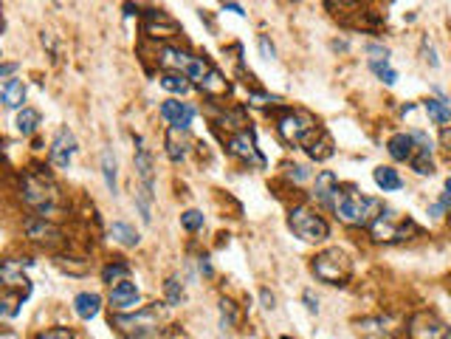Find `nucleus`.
<instances>
[{
    "label": "nucleus",
    "mask_w": 451,
    "mask_h": 339,
    "mask_svg": "<svg viewBox=\"0 0 451 339\" xmlns=\"http://www.w3.org/2000/svg\"><path fill=\"white\" fill-rule=\"evenodd\" d=\"M102 176H105L107 193L116 196V193H119V184H116V155H113V150H105V153H102Z\"/></svg>",
    "instance_id": "obj_25"
},
{
    "label": "nucleus",
    "mask_w": 451,
    "mask_h": 339,
    "mask_svg": "<svg viewBox=\"0 0 451 339\" xmlns=\"http://www.w3.org/2000/svg\"><path fill=\"white\" fill-rule=\"evenodd\" d=\"M15 71H18V65H15V63H6L4 68H0V77H4V79H12Z\"/></svg>",
    "instance_id": "obj_44"
},
{
    "label": "nucleus",
    "mask_w": 451,
    "mask_h": 339,
    "mask_svg": "<svg viewBox=\"0 0 451 339\" xmlns=\"http://www.w3.org/2000/svg\"><path fill=\"white\" fill-rule=\"evenodd\" d=\"M40 122H43L40 110H34V108H23V110H20V116H18V130H20L23 136H34V133H37V127H40Z\"/></svg>",
    "instance_id": "obj_27"
},
{
    "label": "nucleus",
    "mask_w": 451,
    "mask_h": 339,
    "mask_svg": "<svg viewBox=\"0 0 451 339\" xmlns=\"http://www.w3.org/2000/svg\"><path fill=\"white\" fill-rule=\"evenodd\" d=\"M440 147L451 155V124H445V127L440 130Z\"/></svg>",
    "instance_id": "obj_42"
},
{
    "label": "nucleus",
    "mask_w": 451,
    "mask_h": 339,
    "mask_svg": "<svg viewBox=\"0 0 451 339\" xmlns=\"http://www.w3.org/2000/svg\"><path fill=\"white\" fill-rule=\"evenodd\" d=\"M226 147H229V153H232V155L243 158L246 164H257L260 170L266 167V158H263V153L257 150V139H254V133H251V130L232 133V136H229V141H226Z\"/></svg>",
    "instance_id": "obj_10"
},
{
    "label": "nucleus",
    "mask_w": 451,
    "mask_h": 339,
    "mask_svg": "<svg viewBox=\"0 0 451 339\" xmlns=\"http://www.w3.org/2000/svg\"><path fill=\"white\" fill-rule=\"evenodd\" d=\"M386 150H389V155H392L395 161H412L414 153H417V144H414L412 133H395V136L389 139Z\"/></svg>",
    "instance_id": "obj_20"
},
{
    "label": "nucleus",
    "mask_w": 451,
    "mask_h": 339,
    "mask_svg": "<svg viewBox=\"0 0 451 339\" xmlns=\"http://www.w3.org/2000/svg\"><path fill=\"white\" fill-rule=\"evenodd\" d=\"M370 71H372L384 85H389V88L398 82V71L389 65V60H370Z\"/></svg>",
    "instance_id": "obj_28"
},
{
    "label": "nucleus",
    "mask_w": 451,
    "mask_h": 339,
    "mask_svg": "<svg viewBox=\"0 0 451 339\" xmlns=\"http://www.w3.org/2000/svg\"><path fill=\"white\" fill-rule=\"evenodd\" d=\"M57 266H60L63 271H68V274H88V269H91V263H88V260L77 263V257H60V260H57Z\"/></svg>",
    "instance_id": "obj_35"
},
{
    "label": "nucleus",
    "mask_w": 451,
    "mask_h": 339,
    "mask_svg": "<svg viewBox=\"0 0 451 339\" xmlns=\"http://www.w3.org/2000/svg\"><path fill=\"white\" fill-rule=\"evenodd\" d=\"M136 176H138V193H136V207L141 212V221L144 224H152V198H155V161H152V153L150 147L144 144V139L138 136L136 139Z\"/></svg>",
    "instance_id": "obj_4"
},
{
    "label": "nucleus",
    "mask_w": 451,
    "mask_h": 339,
    "mask_svg": "<svg viewBox=\"0 0 451 339\" xmlns=\"http://www.w3.org/2000/svg\"><path fill=\"white\" fill-rule=\"evenodd\" d=\"M372 179H375V184L384 190V193H395V190H400L403 187V179L398 176V170L395 167H375L372 170Z\"/></svg>",
    "instance_id": "obj_22"
},
{
    "label": "nucleus",
    "mask_w": 451,
    "mask_h": 339,
    "mask_svg": "<svg viewBox=\"0 0 451 339\" xmlns=\"http://www.w3.org/2000/svg\"><path fill=\"white\" fill-rule=\"evenodd\" d=\"M316 280L327 283V286H347L350 274H353V260L344 249H325L313 257L311 263Z\"/></svg>",
    "instance_id": "obj_6"
},
{
    "label": "nucleus",
    "mask_w": 451,
    "mask_h": 339,
    "mask_svg": "<svg viewBox=\"0 0 451 339\" xmlns=\"http://www.w3.org/2000/svg\"><path fill=\"white\" fill-rule=\"evenodd\" d=\"M220 319H223V328H235L240 314H237V305L232 300H220Z\"/></svg>",
    "instance_id": "obj_33"
},
{
    "label": "nucleus",
    "mask_w": 451,
    "mask_h": 339,
    "mask_svg": "<svg viewBox=\"0 0 451 339\" xmlns=\"http://www.w3.org/2000/svg\"><path fill=\"white\" fill-rule=\"evenodd\" d=\"M339 179L330 173V170H325V173H319L316 176V187H313V198L322 204V207H330L333 210V204H336V198H339Z\"/></svg>",
    "instance_id": "obj_18"
},
{
    "label": "nucleus",
    "mask_w": 451,
    "mask_h": 339,
    "mask_svg": "<svg viewBox=\"0 0 451 339\" xmlns=\"http://www.w3.org/2000/svg\"><path fill=\"white\" fill-rule=\"evenodd\" d=\"M327 6H355V4H361V0H325Z\"/></svg>",
    "instance_id": "obj_45"
},
{
    "label": "nucleus",
    "mask_w": 451,
    "mask_h": 339,
    "mask_svg": "<svg viewBox=\"0 0 451 339\" xmlns=\"http://www.w3.org/2000/svg\"><path fill=\"white\" fill-rule=\"evenodd\" d=\"M420 51H423V60H426L431 68H437V65H440V60H437V51H434V46H431V40H429V37H423V43H420Z\"/></svg>",
    "instance_id": "obj_39"
},
{
    "label": "nucleus",
    "mask_w": 451,
    "mask_h": 339,
    "mask_svg": "<svg viewBox=\"0 0 451 339\" xmlns=\"http://www.w3.org/2000/svg\"><path fill=\"white\" fill-rule=\"evenodd\" d=\"M23 232H26V238H29V241H34V243H57V241H63L60 226H57V224H51L48 218H40V215L26 218Z\"/></svg>",
    "instance_id": "obj_14"
},
{
    "label": "nucleus",
    "mask_w": 451,
    "mask_h": 339,
    "mask_svg": "<svg viewBox=\"0 0 451 339\" xmlns=\"http://www.w3.org/2000/svg\"><path fill=\"white\" fill-rule=\"evenodd\" d=\"M127 274H130V266H127L124 260H113V263H107V266L102 269V280H105L107 286L127 280Z\"/></svg>",
    "instance_id": "obj_30"
},
{
    "label": "nucleus",
    "mask_w": 451,
    "mask_h": 339,
    "mask_svg": "<svg viewBox=\"0 0 451 339\" xmlns=\"http://www.w3.org/2000/svg\"><path fill=\"white\" fill-rule=\"evenodd\" d=\"M316 127H319V122H316L308 110H285V113H280V119H277V130H280L282 141H288V144H294V147H302L305 139H308Z\"/></svg>",
    "instance_id": "obj_8"
},
{
    "label": "nucleus",
    "mask_w": 451,
    "mask_h": 339,
    "mask_svg": "<svg viewBox=\"0 0 451 339\" xmlns=\"http://www.w3.org/2000/svg\"><path fill=\"white\" fill-rule=\"evenodd\" d=\"M409 336H412V339H451V328H448L443 319H437L434 314L423 311V314H417V316L412 319Z\"/></svg>",
    "instance_id": "obj_11"
},
{
    "label": "nucleus",
    "mask_w": 451,
    "mask_h": 339,
    "mask_svg": "<svg viewBox=\"0 0 451 339\" xmlns=\"http://www.w3.org/2000/svg\"><path fill=\"white\" fill-rule=\"evenodd\" d=\"M302 150H305L313 161H325V158H330V155H333V139H330V133H327L325 127H316V130L305 139Z\"/></svg>",
    "instance_id": "obj_17"
},
{
    "label": "nucleus",
    "mask_w": 451,
    "mask_h": 339,
    "mask_svg": "<svg viewBox=\"0 0 451 339\" xmlns=\"http://www.w3.org/2000/svg\"><path fill=\"white\" fill-rule=\"evenodd\" d=\"M381 201L378 198H370V196H361L355 187H347V190H339V198L333 204V212L341 224L347 226H370L378 212H381Z\"/></svg>",
    "instance_id": "obj_2"
},
{
    "label": "nucleus",
    "mask_w": 451,
    "mask_h": 339,
    "mask_svg": "<svg viewBox=\"0 0 451 339\" xmlns=\"http://www.w3.org/2000/svg\"><path fill=\"white\" fill-rule=\"evenodd\" d=\"M197 266H200V271H203L206 277H211V263H209V257H200V263H197Z\"/></svg>",
    "instance_id": "obj_46"
},
{
    "label": "nucleus",
    "mask_w": 451,
    "mask_h": 339,
    "mask_svg": "<svg viewBox=\"0 0 451 339\" xmlns=\"http://www.w3.org/2000/svg\"><path fill=\"white\" fill-rule=\"evenodd\" d=\"M161 88L169 94H186L192 88V82H189V77H183L178 71H166V74H161Z\"/></svg>",
    "instance_id": "obj_26"
},
{
    "label": "nucleus",
    "mask_w": 451,
    "mask_h": 339,
    "mask_svg": "<svg viewBox=\"0 0 451 339\" xmlns=\"http://www.w3.org/2000/svg\"><path fill=\"white\" fill-rule=\"evenodd\" d=\"M203 224H206V218H203L200 210H186V212L181 215V226H183L186 232H197V229H203Z\"/></svg>",
    "instance_id": "obj_34"
},
{
    "label": "nucleus",
    "mask_w": 451,
    "mask_h": 339,
    "mask_svg": "<svg viewBox=\"0 0 451 339\" xmlns=\"http://www.w3.org/2000/svg\"><path fill=\"white\" fill-rule=\"evenodd\" d=\"M305 305H308V311H311V314H319V302L313 300V294H311V291H305Z\"/></svg>",
    "instance_id": "obj_43"
},
{
    "label": "nucleus",
    "mask_w": 451,
    "mask_h": 339,
    "mask_svg": "<svg viewBox=\"0 0 451 339\" xmlns=\"http://www.w3.org/2000/svg\"><path fill=\"white\" fill-rule=\"evenodd\" d=\"M74 153H77V136H74L68 127H60V133H57L54 141H51V153H48V155H51V164H54L57 170H68Z\"/></svg>",
    "instance_id": "obj_13"
},
{
    "label": "nucleus",
    "mask_w": 451,
    "mask_h": 339,
    "mask_svg": "<svg viewBox=\"0 0 451 339\" xmlns=\"http://www.w3.org/2000/svg\"><path fill=\"white\" fill-rule=\"evenodd\" d=\"M161 119L169 124V127H181V130H189L192 119H195V108L189 102H178V99H166L161 105Z\"/></svg>",
    "instance_id": "obj_16"
},
{
    "label": "nucleus",
    "mask_w": 451,
    "mask_h": 339,
    "mask_svg": "<svg viewBox=\"0 0 451 339\" xmlns=\"http://www.w3.org/2000/svg\"><path fill=\"white\" fill-rule=\"evenodd\" d=\"M141 32L152 40H169V37H178L181 34V26L175 18H169L166 12L161 9H147L141 15Z\"/></svg>",
    "instance_id": "obj_9"
},
{
    "label": "nucleus",
    "mask_w": 451,
    "mask_h": 339,
    "mask_svg": "<svg viewBox=\"0 0 451 339\" xmlns=\"http://www.w3.org/2000/svg\"><path fill=\"white\" fill-rule=\"evenodd\" d=\"M34 339H77L74 328H48V331H40Z\"/></svg>",
    "instance_id": "obj_37"
},
{
    "label": "nucleus",
    "mask_w": 451,
    "mask_h": 339,
    "mask_svg": "<svg viewBox=\"0 0 451 339\" xmlns=\"http://www.w3.org/2000/svg\"><path fill=\"white\" fill-rule=\"evenodd\" d=\"M141 294H138V286L130 283V280H122L113 286L110 291V311L113 314H124V311H136Z\"/></svg>",
    "instance_id": "obj_15"
},
{
    "label": "nucleus",
    "mask_w": 451,
    "mask_h": 339,
    "mask_svg": "<svg viewBox=\"0 0 451 339\" xmlns=\"http://www.w3.org/2000/svg\"><path fill=\"white\" fill-rule=\"evenodd\" d=\"M229 12H235V15H240V18H246V12L237 6V4H229Z\"/></svg>",
    "instance_id": "obj_48"
},
{
    "label": "nucleus",
    "mask_w": 451,
    "mask_h": 339,
    "mask_svg": "<svg viewBox=\"0 0 451 339\" xmlns=\"http://www.w3.org/2000/svg\"><path fill=\"white\" fill-rule=\"evenodd\" d=\"M285 170H288V179H291V181H296V184H299V181H305V179H311V170H308L305 164H288Z\"/></svg>",
    "instance_id": "obj_38"
},
{
    "label": "nucleus",
    "mask_w": 451,
    "mask_h": 339,
    "mask_svg": "<svg viewBox=\"0 0 451 339\" xmlns=\"http://www.w3.org/2000/svg\"><path fill=\"white\" fill-rule=\"evenodd\" d=\"M161 325H164V308L158 302L136 308V311H124V314H110V328H116L127 339L155 336L161 331Z\"/></svg>",
    "instance_id": "obj_3"
},
{
    "label": "nucleus",
    "mask_w": 451,
    "mask_h": 339,
    "mask_svg": "<svg viewBox=\"0 0 451 339\" xmlns=\"http://www.w3.org/2000/svg\"><path fill=\"white\" fill-rule=\"evenodd\" d=\"M0 96H4L6 108H23L26 102V85L23 79H6L4 88H0Z\"/></svg>",
    "instance_id": "obj_23"
},
{
    "label": "nucleus",
    "mask_w": 451,
    "mask_h": 339,
    "mask_svg": "<svg viewBox=\"0 0 451 339\" xmlns=\"http://www.w3.org/2000/svg\"><path fill=\"white\" fill-rule=\"evenodd\" d=\"M367 54H370V60H389V49H384V46H378V43H370V46H367Z\"/></svg>",
    "instance_id": "obj_41"
},
{
    "label": "nucleus",
    "mask_w": 451,
    "mask_h": 339,
    "mask_svg": "<svg viewBox=\"0 0 451 339\" xmlns=\"http://www.w3.org/2000/svg\"><path fill=\"white\" fill-rule=\"evenodd\" d=\"M110 238H113L116 243L127 246V249H130V246H138V241H141L138 232H136L130 224H122V221H116V224L110 226Z\"/></svg>",
    "instance_id": "obj_24"
},
{
    "label": "nucleus",
    "mask_w": 451,
    "mask_h": 339,
    "mask_svg": "<svg viewBox=\"0 0 451 339\" xmlns=\"http://www.w3.org/2000/svg\"><path fill=\"white\" fill-rule=\"evenodd\" d=\"M257 43H260V51H263L266 60H277V49H274V43L268 40V34H260Z\"/></svg>",
    "instance_id": "obj_40"
},
{
    "label": "nucleus",
    "mask_w": 451,
    "mask_h": 339,
    "mask_svg": "<svg viewBox=\"0 0 451 339\" xmlns=\"http://www.w3.org/2000/svg\"><path fill=\"white\" fill-rule=\"evenodd\" d=\"M263 302H266V308H274V294H268V288L263 291Z\"/></svg>",
    "instance_id": "obj_47"
},
{
    "label": "nucleus",
    "mask_w": 451,
    "mask_h": 339,
    "mask_svg": "<svg viewBox=\"0 0 451 339\" xmlns=\"http://www.w3.org/2000/svg\"><path fill=\"white\" fill-rule=\"evenodd\" d=\"M164 144H166V155H169V161H183L186 155H189V147H192V139L186 136V130H181V127H169L166 130V139H164Z\"/></svg>",
    "instance_id": "obj_19"
},
{
    "label": "nucleus",
    "mask_w": 451,
    "mask_h": 339,
    "mask_svg": "<svg viewBox=\"0 0 451 339\" xmlns=\"http://www.w3.org/2000/svg\"><path fill=\"white\" fill-rule=\"evenodd\" d=\"M34 260L23 257V260H6L4 269H0V277H4V286L9 291H23V294H32V283L29 277L23 274V269H32Z\"/></svg>",
    "instance_id": "obj_12"
},
{
    "label": "nucleus",
    "mask_w": 451,
    "mask_h": 339,
    "mask_svg": "<svg viewBox=\"0 0 451 339\" xmlns=\"http://www.w3.org/2000/svg\"><path fill=\"white\" fill-rule=\"evenodd\" d=\"M20 198L29 210H34L40 218H54L63 210V196L60 187L54 184L51 176L40 173V170H26L20 179Z\"/></svg>",
    "instance_id": "obj_1"
},
{
    "label": "nucleus",
    "mask_w": 451,
    "mask_h": 339,
    "mask_svg": "<svg viewBox=\"0 0 451 339\" xmlns=\"http://www.w3.org/2000/svg\"><path fill=\"white\" fill-rule=\"evenodd\" d=\"M164 294H166V305H172V308L181 305V302H183V283L172 274V277L164 283Z\"/></svg>",
    "instance_id": "obj_32"
},
{
    "label": "nucleus",
    "mask_w": 451,
    "mask_h": 339,
    "mask_svg": "<svg viewBox=\"0 0 451 339\" xmlns=\"http://www.w3.org/2000/svg\"><path fill=\"white\" fill-rule=\"evenodd\" d=\"M175 339H186V336H183V333H175Z\"/></svg>",
    "instance_id": "obj_49"
},
{
    "label": "nucleus",
    "mask_w": 451,
    "mask_h": 339,
    "mask_svg": "<svg viewBox=\"0 0 451 339\" xmlns=\"http://www.w3.org/2000/svg\"><path fill=\"white\" fill-rule=\"evenodd\" d=\"M426 113H429L437 124L451 122V105H448L445 99H426Z\"/></svg>",
    "instance_id": "obj_29"
},
{
    "label": "nucleus",
    "mask_w": 451,
    "mask_h": 339,
    "mask_svg": "<svg viewBox=\"0 0 451 339\" xmlns=\"http://www.w3.org/2000/svg\"><path fill=\"white\" fill-rule=\"evenodd\" d=\"M367 229H370V235H372L375 243H400V241H406L409 235H417V232H420L414 221L400 218L392 207H384V210L378 212V218H375Z\"/></svg>",
    "instance_id": "obj_5"
},
{
    "label": "nucleus",
    "mask_w": 451,
    "mask_h": 339,
    "mask_svg": "<svg viewBox=\"0 0 451 339\" xmlns=\"http://www.w3.org/2000/svg\"><path fill=\"white\" fill-rule=\"evenodd\" d=\"M448 207H451V179L445 181V193L440 196V201H437V204H431V210H429V215H434V218H440V215H443V212H445Z\"/></svg>",
    "instance_id": "obj_36"
},
{
    "label": "nucleus",
    "mask_w": 451,
    "mask_h": 339,
    "mask_svg": "<svg viewBox=\"0 0 451 339\" xmlns=\"http://www.w3.org/2000/svg\"><path fill=\"white\" fill-rule=\"evenodd\" d=\"M99 308H102V297L93 291H82L74 297V311L79 319H93L99 314Z\"/></svg>",
    "instance_id": "obj_21"
},
{
    "label": "nucleus",
    "mask_w": 451,
    "mask_h": 339,
    "mask_svg": "<svg viewBox=\"0 0 451 339\" xmlns=\"http://www.w3.org/2000/svg\"><path fill=\"white\" fill-rule=\"evenodd\" d=\"M288 226L299 241H308V243H319L330 235L327 221L311 207H294L288 215Z\"/></svg>",
    "instance_id": "obj_7"
},
{
    "label": "nucleus",
    "mask_w": 451,
    "mask_h": 339,
    "mask_svg": "<svg viewBox=\"0 0 451 339\" xmlns=\"http://www.w3.org/2000/svg\"><path fill=\"white\" fill-rule=\"evenodd\" d=\"M409 164H412V170H414L417 176H434V158H431V153H426V150H417Z\"/></svg>",
    "instance_id": "obj_31"
}]
</instances>
